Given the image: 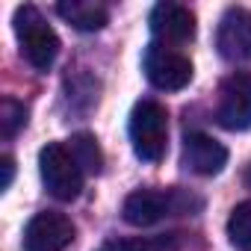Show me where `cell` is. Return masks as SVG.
I'll use <instances>...</instances> for the list:
<instances>
[{
  "instance_id": "obj_4",
  "label": "cell",
  "mask_w": 251,
  "mask_h": 251,
  "mask_svg": "<svg viewBox=\"0 0 251 251\" xmlns=\"http://www.w3.org/2000/svg\"><path fill=\"white\" fill-rule=\"evenodd\" d=\"M142 68H145L148 83L154 89H163V92H177V89L189 86V80H192L189 56H183L180 50H175L169 45H160V42H151L145 48Z\"/></svg>"
},
{
  "instance_id": "obj_2",
  "label": "cell",
  "mask_w": 251,
  "mask_h": 251,
  "mask_svg": "<svg viewBox=\"0 0 251 251\" xmlns=\"http://www.w3.org/2000/svg\"><path fill=\"white\" fill-rule=\"evenodd\" d=\"M130 142L139 160L145 163H160L166 157L169 145V115L166 106L157 100H139L130 112Z\"/></svg>"
},
{
  "instance_id": "obj_9",
  "label": "cell",
  "mask_w": 251,
  "mask_h": 251,
  "mask_svg": "<svg viewBox=\"0 0 251 251\" xmlns=\"http://www.w3.org/2000/svg\"><path fill=\"white\" fill-rule=\"evenodd\" d=\"M151 33L160 45H183L195 39V15L180 3H157L151 9Z\"/></svg>"
},
{
  "instance_id": "obj_15",
  "label": "cell",
  "mask_w": 251,
  "mask_h": 251,
  "mask_svg": "<svg viewBox=\"0 0 251 251\" xmlns=\"http://www.w3.org/2000/svg\"><path fill=\"white\" fill-rule=\"evenodd\" d=\"M24 124H27V106L15 98H3V103H0V133H3V139H12Z\"/></svg>"
},
{
  "instance_id": "obj_7",
  "label": "cell",
  "mask_w": 251,
  "mask_h": 251,
  "mask_svg": "<svg viewBox=\"0 0 251 251\" xmlns=\"http://www.w3.org/2000/svg\"><path fill=\"white\" fill-rule=\"evenodd\" d=\"M74 239V222L65 213H39L24 227V251H62Z\"/></svg>"
},
{
  "instance_id": "obj_3",
  "label": "cell",
  "mask_w": 251,
  "mask_h": 251,
  "mask_svg": "<svg viewBox=\"0 0 251 251\" xmlns=\"http://www.w3.org/2000/svg\"><path fill=\"white\" fill-rule=\"evenodd\" d=\"M39 172L45 189L56 201H74L83 189V169L71 157V151L59 142H50L39 151Z\"/></svg>"
},
{
  "instance_id": "obj_6",
  "label": "cell",
  "mask_w": 251,
  "mask_h": 251,
  "mask_svg": "<svg viewBox=\"0 0 251 251\" xmlns=\"http://www.w3.org/2000/svg\"><path fill=\"white\" fill-rule=\"evenodd\" d=\"M216 121L225 130H251V71H236L219 86Z\"/></svg>"
},
{
  "instance_id": "obj_5",
  "label": "cell",
  "mask_w": 251,
  "mask_h": 251,
  "mask_svg": "<svg viewBox=\"0 0 251 251\" xmlns=\"http://www.w3.org/2000/svg\"><path fill=\"white\" fill-rule=\"evenodd\" d=\"M189 198L183 192H154V189H136L124 198L121 216L133 227H148L157 225L166 213H186Z\"/></svg>"
},
{
  "instance_id": "obj_8",
  "label": "cell",
  "mask_w": 251,
  "mask_h": 251,
  "mask_svg": "<svg viewBox=\"0 0 251 251\" xmlns=\"http://www.w3.org/2000/svg\"><path fill=\"white\" fill-rule=\"evenodd\" d=\"M216 50L227 62H248L251 59V12L242 6L225 9L219 30H216Z\"/></svg>"
},
{
  "instance_id": "obj_10",
  "label": "cell",
  "mask_w": 251,
  "mask_h": 251,
  "mask_svg": "<svg viewBox=\"0 0 251 251\" xmlns=\"http://www.w3.org/2000/svg\"><path fill=\"white\" fill-rule=\"evenodd\" d=\"M183 166L201 177H213L227 166V148L207 133H189L183 139Z\"/></svg>"
},
{
  "instance_id": "obj_12",
  "label": "cell",
  "mask_w": 251,
  "mask_h": 251,
  "mask_svg": "<svg viewBox=\"0 0 251 251\" xmlns=\"http://www.w3.org/2000/svg\"><path fill=\"white\" fill-rule=\"evenodd\" d=\"M98 251H180L177 233H157V236H139V239H109Z\"/></svg>"
},
{
  "instance_id": "obj_16",
  "label": "cell",
  "mask_w": 251,
  "mask_h": 251,
  "mask_svg": "<svg viewBox=\"0 0 251 251\" xmlns=\"http://www.w3.org/2000/svg\"><path fill=\"white\" fill-rule=\"evenodd\" d=\"M0 169H3L0 189H9V186H12V177H15V160H12V157H3V160H0Z\"/></svg>"
},
{
  "instance_id": "obj_13",
  "label": "cell",
  "mask_w": 251,
  "mask_h": 251,
  "mask_svg": "<svg viewBox=\"0 0 251 251\" xmlns=\"http://www.w3.org/2000/svg\"><path fill=\"white\" fill-rule=\"evenodd\" d=\"M68 142H71L68 151H71V157L77 160V166H80L83 172H89V175H98L100 166H103V154H100L98 139H95L92 133H77V136H71Z\"/></svg>"
},
{
  "instance_id": "obj_11",
  "label": "cell",
  "mask_w": 251,
  "mask_h": 251,
  "mask_svg": "<svg viewBox=\"0 0 251 251\" xmlns=\"http://www.w3.org/2000/svg\"><path fill=\"white\" fill-rule=\"evenodd\" d=\"M56 12H59V18H65L80 33L103 30L109 21V9L103 3H98V0H62L56 6Z\"/></svg>"
},
{
  "instance_id": "obj_14",
  "label": "cell",
  "mask_w": 251,
  "mask_h": 251,
  "mask_svg": "<svg viewBox=\"0 0 251 251\" xmlns=\"http://www.w3.org/2000/svg\"><path fill=\"white\" fill-rule=\"evenodd\" d=\"M227 239L236 248L251 251V201H242L233 207V213L227 219Z\"/></svg>"
},
{
  "instance_id": "obj_17",
  "label": "cell",
  "mask_w": 251,
  "mask_h": 251,
  "mask_svg": "<svg viewBox=\"0 0 251 251\" xmlns=\"http://www.w3.org/2000/svg\"><path fill=\"white\" fill-rule=\"evenodd\" d=\"M245 183H248V189H251V166H248V172H245Z\"/></svg>"
},
{
  "instance_id": "obj_1",
  "label": "cell",
  "mask_w": 251,
  "mask_h": 251,
  "mask_svg": "<svg viewBox=\"0 0 251 251\" xmlns=\"http://www.w3.org/2000/svg\"><path fill=\"white\" fill-rule=\"evenodd\" d=\"M12 24H15V36H18L21 53L27 56V62L36 71H48L56 62V56H59V36L53 33V27L30 3L15 9Z\"/></svg>"
}]
</instances>
